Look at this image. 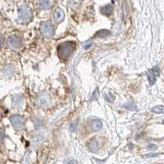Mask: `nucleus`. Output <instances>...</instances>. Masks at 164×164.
Segmentation results:
<instances>
[{
  "instance_id": "1",
  "label": "nucleus",
  "mask_w": 164,
  "mask_h": 164,
  "mask_svg": "<svg viewBox=\"0 0 164 164\" xmlns=\"http://www.w3.org/2000/svg\"><path fill=\"white\" fill-rule=\"evenodd\" d=\"M75 48V43L72 41H67L61 44L57 47V53L62 59L66 60L72 55V52Z\"/></svg>"
},
{
  "instance_id": "2",
  "label": "nucleus",
  "mask_w": 164,
  "mask_h": 164,
  "mask_svg": "<svg viewBox=\"0 0 164 164\" xmlns=\"http://www.w3.org/2000/svg\"><path fill=\"white\" fill-rule=\"evenodd\" d=\"M33 18V12L27 4H22L19 7L18 22L20 24H27Z\"/></svg>"
},
{
  "instance_id": "3",
  "label": "nucleus",
  "mask_w": 164,
  "mask_h": 164,
  "mask_svg": "<svg viewBox=\"0 0 164 164\" xmlns=\"http://www.w3.org/2000/svg\"><path fill=\"white\" fill-rule=\"evenodd\" d=\"M41 33L46 38H50L54 33V26L51 21H44L41 23Z\"/></svg>"
},
{
  "instance_id": "4",
  "label": "nucleus",
  "mask_w": 164,
  "mask_h": 164,
  "mask_svg": "<svg viewBox=\"0 0 164 164\" xmlns=\"http://www.w3.org/2000/svg\"><path fill=\"white\" fill-rule=\"evenodd\" d=\"M159 67L158 66L153 67L152 69H150L147 72V77H148V80H149V85H153L156 80H157V77L159 76Z\"/></svg>"
},
{
  "instance_id": "5",
  "label": "nucleus",
  "mask_w": 164,
  "mask_h": 164,
  "mask_svg": "<svg viewBox=\"0 0 164 164\" xmlns=\"http://www.w3.org/2000/svg\"><path fill=\"white\" fill-rule=\"evenodd\" d=\"M10 121L13 127L19 129L23 127L24 123H25V118L20 115H13L11 117Z\"/></svg>"
},
{
  "instance_id": "6",
  "label": "nucleus",
  "mask_w": 164,
  "mask_h": 164,
  "mask_svg": "<svg viewBox=\"0 0 164 164\" xmlns=\"http://www.w3.org/2000/svg\"><path fill=\"white\" fill-rule=\"evenodd\" d=\"M8 44L12 49H17L21 45V39L17 36H12L8 40Z\"/></svg>"
},
{
  "instance_id": "7",
  "label": "nucleus",
  "mask_w": 164,
  "mask_h": 164,
  "mask_svg": "<svg viewBox=\"0 0 164 164\" xmlns=\"http://www.w3.org/2000/svg\"><path fill=\"white\" fill-rule=\"evenodd\" d=\"M38 102H39V104L40 106H47L49 104V95L47 94H45V93L40 94L39 98H38Z\"/></svg>"
},
{
  "instance_id": "8",
  "label": "nucleus",
  "mask_w": 164,
  "mask_h": 164,
  "mask_svg": "<svg viewBox=\"0 0 164 164\" xmlns=\"http://www.w3.org/2000/svg\"><path fill=\"white\" fill-rule=\"evenodd\" d=\"M64 17H65V13L60 8H57L54 12V19L56 20L57 22H61V21H62L63 19H64Z\"/></svg>"
},
{
  "instance_id": "9",
  "label": "nucleus",
  "mask_w": 164,
  "mask_h": 164,
  "mask_svg": "<svg viewBox=\"0 0 164 164\" xmlns=\"http://www.w3.org/2000/svg\"><path fill=\"white\" fill-rule=\"evenodd\" d=\"M88 147L90 150L93 151H97L98 149H99V144L97 141V139H91L89 143H88Z\"/></svg>"
},
{
  "instance_id": "10",
  "label": "nucleus",
  "mask_w": 164,
  "mask_h": 164,
  "mask_svg": "<svg viewBox=\"0 0 164 164\" xmlns=\"http://www.w3.org/2000/svg\"><path fill=\"white\" fill-rule=\"evenodd\" d=\"M100 11H101V13H102L103 15L109 16L113 13V6L111 5V4H108V5L102 7Z\"/></svg>"
},
{
  "instance_id": "11",
  "label": "nucleus",
  "mask_w": 164,
  "mask_h": 164,
  "mask_svg": "<svg viewBox=\"0 0 164 164\" xmlns=\"http://www.w3.org/2000/svg\"><path fill=\"white\" fill-rule=\"evenodd\" d=\"M39 6L41 9L48 10L51 8V3L49 0H39Z\"/></svg>"
},
{
  "instance_id": "12",
  "label": "nucleus",
  "mask_w": 164,
  "mask_h": 164,
  "mask_svg": "<svg viewBox=\"0 0 164 164\" xmlns=\"http://www.w3.org/2000/svg\"><path fill=\"white\" fill-rule=\"evenodd\" d=\"M91 126H92V129L94 131H98L100 129L102 128V122H101L100 120L94 119L91 122Z\"/></svg>"
},
{
  "instance_id": "13",
  "label": "nucleus",
  "mask_w": 164,
  "mask_h": 164,
  "mask_svg": "<svg viewBox=\"0 0 164 164\" xmlns=\"http://www.w3.org/2000/svg\"><path fill=\"white\" fill-rule=\"evenodd\" d=\"M151 112L154 113H164V106L158 105L151 109Z\"/></svg>"
},
{
  "instance_id": "14",
  "label": "nucleus",
  "mask_w": 164,
  "mask_h": 164,
  "mask_svg": "<svg viewBox=\"0 0 164 164\" xmlns=\"http://www.w3.org/2000/svg\"><path fill=\"white\" fill-rule=\"evenodd\" d=\"M110 34V31H107V30H102V31H99L96 34V37H100V38H102V37H105V36H108V35Z\"/></svg>"
},
{
  "instance_id": "15",
  "label": "nucleus",
  "mask_w": 164,
  "mask_h": 164,
  "mask_svg": "<svg viewBox=\"0 0 164 164\" xmlns=\"http://www.w3.org/2000/svg\"><path fill=\"white\" fill-rule=\"evenodd\" d=\"M12 100H13V102H15L16 104L19 105L22 102V97L20 95H14L12 97Z\"/></svg>"
},
{
  "instance_id": "16",
  "label": "nucleus",
  "mask_w": 164,
  "mask_h": 164,
  "mask_svg": "<svg viewBox=\"0 0 164 164\" xmlns=\"http://www.w3.org/2000/svg\"><path fill=\"white\" fill-rule=\"evenodd\" d=\"M77 124H78V121H77V120H76L75 122H73L71 124V126H70V131H71L74 132V131L77 130Z\"/></svg>"
},
{
  "instance_id": "17",
  "label": "nucleus",
  "mask_w": 164,
  "mask_h": 164,
  "mask_svg": "<svg viewBox=\"0 0 164 164\" xmlns=\"http://www.w3.org/2000/svg\"><path fill=\"white\" fill-rule=\"evenodd\" d=\"M98 89H96L94 91V93H93L92 96H91V100H95V99H97L98 97Z\"/></svg>"
},
{
  "instance_id": "18",
  "label": "nucleus",
  "mask_w": 164,
  "mask_h": 164,
  "mask_svg": "<svg viewBox=\"0 0 164 164\" xmlns=\"http://www.w3.org/2000/svg\"><path fill=\"white\" fill-rule=\"evenodd\" d=\"M130 106H128V105H125V108H128V109H134L135 108V104H134L133 102H129L128 103Z\"/></svg>"
},
{
  "instance_id": "19",
  "label": "nucleus",
  "mask_w": 164,
  "mask_h": 164,
  "mask_svg": "<svg viewBox=\"0 0 164 164\" xmlns=\"http://www.w3.org/2000/svg\"><path fill=\"white\" fill-rule=\"evenodd\" d=\"M156 149H157V146H156L155 144H150V145L148 146V149L151 150V151H154V150H155Z\"/></svg>"
},
{
  "instance_id": "20",
  "label": "nucleus",
  "mask_w": 164,
  "mask_h": 164,
  "mask_svg": "<svg viewBox=\"0 0 164 164\" xmlns=\"http://www.w3.org/2000/svg\"><path fill=\"white\" fill-rule=\"evenodd\" d=\"M159 154H147V155H145L144 157H146V158H149V157H157V156H159Z\"/></svg>"
},
{
  "instance_id": "21",
  "label": "nucleus",
  "mask_w": 164,
  "mask_h": 164,
  "mask_svg": "<svg viewBox=\"0 0 164 164\" xmlns=\"http://www.w3.org/2000/svg\"><path fill=\"white\" fill-rule=\"evenodd\" d=\"M90 45H91V44H87L86 46H85V49H88V48H90Z\"/></svg>"
}]
</instances>
